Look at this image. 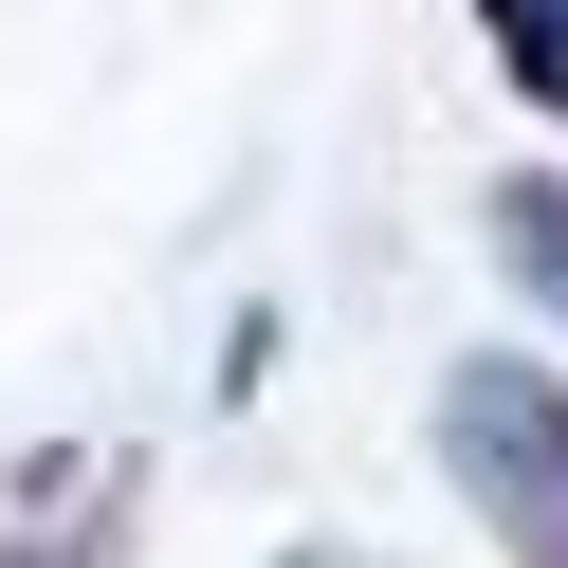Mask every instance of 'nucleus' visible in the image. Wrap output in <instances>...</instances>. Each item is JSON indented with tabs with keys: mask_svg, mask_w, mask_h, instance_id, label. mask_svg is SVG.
Segmentation results:
<instances>
[{
	"mask_svg": "<svg viewBox=\"0 0 568 568\" xmlns=\"http://www.w3.org/2000/svg\"><path fill=\"white\" fill-rule=\"evenodd\" d=\"M440 477H458V514L514 568H568V385L531 367V348L440 367Z\"/></svg>",
	"mask_w": 568,
	"mask_h": 568,
	"instance_id": "nucleus-1",
	"label": "nucleus"
},
{
	"mask_svg": "<svg viewBox=\"0 0 568 568\" xmlns=\"http://www.w3.org/2000/svg\"><path fill=\"white\" fill-rule=\"evenodd\" d=\"M129 531H148V458L74 440L19 477V514H0V568H129Z\"/></svg>",
	"mask_w": 568,
	"mask_h": 568,
	"instance_id": "nucleus-2",
	"label": "nucleus"
},
{
	"mask_svg": "<svg viewBox=\"0 0 568 568\" xmlns=\"http://www.w3.org/2000/svg\"><path fill=\"white\" fill-rule=\"evenodd\" d=\"M495 275L568 331V165H514V184H495Z\"/></svg>",
	"mask_w": 568,
	"mask_h": 568,
	"instance_id": "nucleus-3",
	"label": "nucleus"
},
{
	"mask_svg": "<svg viewBox=\"0 0 568 568\" xmlns=\"http://www.w3.org/2000/svg\"><path fill=\"white\" fill-rule=\"evenodd\" d=\"M477 38H495V74L568 129V0H477Z\"/></svg>",
	"mask_w": 568,
	"mask_h": 568,
	"instance_id": "nucleus-4",
	"label": "nucleus"
},
{
	"mask_svg": "<svg viewBox=\"0 0 568 568\" xmlns=\"http://www.w3.org/2000/svg\"><path fill=\"white\" fill-rule=\"evenodd\" d=\"M294 568H367V550H294Z\"/></svg>",
	"mask_w": 568,
	"mask_h": 568,
	"instance_id": "nucleus-5",
	"label": "nucleus"
}]
</instances>
